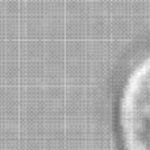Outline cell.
Returning a JSON list of instances; mask_svg holds the SVG:
<instances>
[{"instance_id":"obj_1","label":"cell","mask_w":150,"mask_h":150,"mask_svg":"<svg viewBox=\"0 0 150 150\" xmlns=\"http://www.w3.org/2000/svg\"><path fill=\"white\" fill-rule=\"evenodd\" d=\"M120 124L125 150H150V57L134 69L125 84Z\"/></svg>"}]
</instances>
